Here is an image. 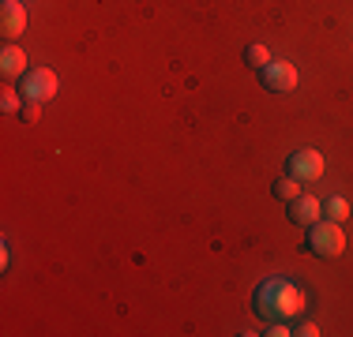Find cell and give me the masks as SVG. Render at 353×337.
Wrapping results in <instances>:
<instances>
[{"instance_id": "cell-1", "label": "cell", "mask_w": 353, "mask_h": 337, "mask_svg": "<svg viewBox=\"0 0 353 337\" xmlns=\"http://www.w3.org/2000/svg\"><path fill=\"white\" fill-rule=\"evenodd\" d=\"M308 307V296L301 285L285 281V277H263L252 292V311L267 323H290Z\"/></svg>"}, {"instance_id": "cell-2", "label": "cell", "mask_w": 353, "mask_h": 337, "mask_svg": "<svg viewBox=\"0 0 353 337\" xmlns=\"http://www.w3.org/2000/svg\"><path fill=\"white\" fill-rule=\"evenodd\" d=\"M342 248H346V236H342V225L339 221H327V217H319V221L308 225V236H305V251L316 259H339Z\"/></svg>"}, {"instance_id": "cell-3", "label": "cell", "mask_w": 353, "mask_h": 337, "mask_svg": "<svg viewBox=\"0 0 353 337\" xmlns=\"http://www.w3.org/2000/svg\"><path fill=\"white\" fill-rule=\"evenodd\" d=\"M57 90H61V79H57L53 67H27L19 79L23 101H53Z\"/></svg>"}, {"instance_id": "cell-4", "label": "cell", "mask_w": 353, "mask_h": 337, "mask_svg": "<svg viewBox=\"0 0 353 337\" xmlns=\"http://www.w3.org/2000/svg\"><path fill=\"white\" fill-rule=\"evenodd\" d=\"M285 176H293V180L301 184H312L323 176V154L319 150H293L290 157H285Z\"/></svg>"}, {"instance_id": "cell-5", "label": "cell", "mask_w": 353, "mask_h": 337, "mask_svg": "<svg viewBox=\"0 0 353 337\" xmlns=\"http://www.w3.org/2000/svg\"><path fill=\"white\" fill-rule=\"evenodd\" d=\"M259 83H263V90H271V94H290V90H297L301 75H297V67H293V64L271 61L263 72H259Z\"/></svg>"}, {"instance_id": "cell-6", "label": "cell", "mask_w": 353, "mask_h": 337, "mask_svg": "<svg viewBox=\"0 0 353 337\" xmlns=\"http://www.w3.org/2000/svg\"><path fill=\"white\" fill-rule=\"evenodd\" d=\"M23 30H27V8L19 0H4V8H0V34L8 41H15V38H23Z\"/></svg>"}, {"instance_id": "cell-7", "label": "cell", "mask_w": 353, "mask_h": 337, "mask_svg": "<svg viewBox=\"0 0 353 337\" xmlns=\"http://www.w3.org/2000/svg\"><path fill=\"white\" fill-rule=\"evenodd\" d=\"M285 206H290L285 214H290L293 225H312V221H319V217H323V202H319L316 195H305V191H301L293 202H285Z\"/></svg>"}, {"instance_id": "cell-8", "label": "cell", "mask_w": 353, "mask_h": 337, "mask_svg": "<svg viewBox=\"0 0 353 337\" xmlns=\"http://www.w3.org/2000/svg\"><path fill=\"white\" fill-rule=\"evenodd\" d=\"M23 72H27V53L8 41V45L0 49V75H4V79H23Z\"/></svg>"}, {"instance_id": "cell-9", "label": "cell", "mask_w": 353, "mask_h": 337, "mask_svg": "<svg viewBox=\"0 0 353 337\" xmlns=\"http://www.w3.org/2000/svg\"><path fill=\"white\" fill-rule=\"evenodd\" d=\"M353 214V210H350V202L346 199H342V195H331V199H323V217H327V221H346V217Z\"/></svg>"}, {"instance_id": "cell-10", "label": "cell", "mask_w": 353, "mask_h": 337, "mask_svg": "<svg viewBox=\"0 0 353 337\" xmlns=\"http://www.w3.org/2000/svg\"><path fill=\"white\" fill-rule=\"evenodd\" d=\"M245 64L256 67V72H263V67L271 64V49H267L263 41H252V45L245 49Z\"/></svg>"}, {"instance_id": "cell-11", "label": "cell", "mask_w": 353, "mask_h": 337, "mask_svg": "<svg viewBox=\"0 0 353 337\" xmlns=\"http://www.w3.org/2000/svg\"><path fill=\"white\" fill-rule=\"evenodd\" d=\"M274 199H282V202H293L301 195V180H293V176H282V180H274Z\"/></svg>"}, {"instance_id": "cell-12", "label": "cell", "mask_w": 353, "mask_h": 337, "mask_svg": "<svg viewBox=\"0 0 353 337\" xmlns=\"http://www.w3.org/2000/svg\"><path fill=\"white\" fill-rule=\"evenodd\" d=\"M23 109V94L19 90H4V94H0V113L4 116H15Z\"/></svg>"}, {"instance_id": "cell-13", "label": "cell", "mask_w": 353, "mask_h": 337, "mask_svg": "<svg viewBox=\"0 0 353 337\" xmlns=\"http://www.w3.org/2000/svg\"><path fill=\"white\" fill-rule=\"evenodd\" d=\"M38 105H41V101H23L19 116H23V120H38Z\"/></svg>"}, {"instance_id": "cell-14", "label": "cell", "mask_w": 353, "mask_h": 337, "mask_svg": "<svg viewBox=\"0 0 353 337\" xmlns=\"http://www.w3.org/2000/svg\"><path fill=\"white\" fill-rule=\"evenodd\" d=\"M285 334H293L285 323H271V326H267V337H285Z\"/></svg>"}, {"instance_id": "cell-15", "label": "cell", "mask_w": 353, "mask_h": 337, "mask_svg": "<svg viewBox=\"0 0 353 337\" xmlns=\"http://www.w3.org/2000/svg\"><path fill=\"white\" fill-rule=\"evenodd\" d=\"M297 334H301V337H316L319 330H316V326H312V323H305V326H297Z\"/></svg>"}]
</instances>
